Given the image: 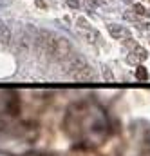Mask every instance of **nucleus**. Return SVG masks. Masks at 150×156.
<instances>
[{"label": "nucleus", "instance_id": "obj_1", "mask_svg": "<svg viewBox=\"0 0 150 156\" xmlns=\"http://www.w3.org/2000/svg\"><path fill=\"white\" fill-rule=\"evenodd\" d=\"M65 134L80 144V147H98L109 136V123L103 111L90 105H74L63 120Z\"/></svg>", "mask_w": 150, "mask_h": 156}, {"label": "nucleus", "instance_id": "obj_2", "mask_svg": "<svg viewBox=\"0 0 150 156\" xmlns=\"http://www.w3.org/2000/svg\"><path fill=\"white\" fill-rule=\"evenodd\" d=\"M38 138V129L33 123L15 122L0 116V153L7 156L27 154Z\"/></svg>", "mask_w": 150, "mask_h": 156}, {"label": "nucleus", "instance_id": "obj_3", "mask_svg": "<svg viewBox=\"0 0 150 156\" xmlns=\"http://www.w3.org/2000/svg\"><path fill=\"white\" fill-rule=\"evenodd\" d=\"M47 56L53 58V60H56V62H67L73 56V45H71V42L65 37H56L54 35Z\"/></svg>", "mask_w": 150, "mask_h": 156}, {"label": "nucleus", "instance_id": "obj_4", "mask_svg": "<svg viewBox=\"0 0 150 156\" xmlns=\"http://www.w3.org/2000/svg\"><path fill=\"white\" fill-rule=\"evenodd\" d=\"M109 33L111 37L116 40H125V38H130V31L123 26H118V24H111L109 26Z\"/></svg>", "mask_w": 150, "mask_h": 156}, {"label": "nucleus", "instance_id": "obj_5", "mask_svg": "<svg viewBox=\"0 0 150 156\" xmlns=\"http://www.w3.org/2000/svg\"><path fill=\"white\" fill-rule=\"evenodd\" d=\"M147 58H148V53H147L143 47L136 45V47L132 49L130 56H128V62H130V64H136V62H145Z\"/></svg>", "mask_w": 150, "mask_h": 156}, {"label": "nucleus", "instance_id": "obj_6", "mask_svg": "<svg viewBox=\"0 0 150 156\" xmlns=\"http://www.w3.org/2000/svg\"><path fill=\"white\" fill-rule=\"evenodd\" d=\"M74 80H92L94 78V73H92V69L89 67V66H85V67H81L80 71H76L74 75H73Z\"/></svg>", "mask_w": 150, "mask_h": 156}, {"label": "nucleus", "instance_id": "obj_7", "mask_svg": "<svg viewBox=\"0 0 150 156\" xmlns=\"http://www.w3.org/2000/svg\"><path fill=\"white\" fill-rule=\"evenodd\" d=\"M9 42H11V31H9V27L0 20V44L7 45Z\"/></svg>", "mask_w": 150, "mask_h": 156}, {"label": "nucleus", "instance_id": "obj_8", "mask_svg": "<svg viewBox=\"0 0 150 156\" xmlns=\"http://www.w3.org/2000/svg\"><path fill=\"white\" fill-rule=\"evenodd\" d=\"M136 78H138V80H147V78H148V71H147V67L139 66V67L136 69Z\"/></svg>", "mask_w": 150, "mask_h": 156}, {"label": "nucleus", "instance_id": "obj_9", "mask_svg": "<svg viewBox=\"0 0 150 156\" xmlns=\"http://www.w3.org/2000/svg\"><path fill=\"white\" fill-rule=\"evenodd\" d=\"M76 26H78V27H81V29H90L89 22H87L83 16H78V18H76Z\"/></svg>", "mask_w": 150, "mask_h": 156}, {"label": "nucleus", "instance_id": "obj_10", "mask_svg": "<svg viewBox=\"0 0 150 156\" xmlns=\"http://www.w3.org/2000/svg\"><path fill=\"white\" fill-rule=\"evenodd\" d=\"M134 13L139 15V16H143V15H147V9H145V5H141V4H134Z\"/></svg>", "mask_w": 150, "mask_h": 156}, {"label": "nucleus", "instance_id": "obj_11", "mask_svg": "<svg viewBox=\"0 0 150 156\" xmlns=\"http://www.w3.org/2000/svg\"><path fill=\"white\" fill-rule=\"evenodd\" d=\"M74 156H100V154H94V153L87 151V147H81V151H78Z\"/></svg>", "mask_w": 150, "mask_h": 156}, {"label": "nucleus", "instance_id": "obj_12", "mask_svg": "<svg viewBox=\"0 0 150 156\" xmlns=\"http://www.w3.org/2000/svg\"><path fill=\"white\" fill-rule=\"evenodd\" d=\"M67 5H69L71 9H78V7H80V2H78V0H67Z\"/></svg>", "mask_w": 150, "mask_h": 156}, {"label": "nucleus", "instance_id": "obj_13", "mask_svg": "<svg viewBox=\"0 0 150 156\" xmlns=\"http://www.w3.org/2000/svg\"><path fill=\"white\" fill-rule=\"evenodd\" d=\"M103 76L107 78V80H112V73L109 71V67H103Z\"/></svg>", "mask_w": 150, "mask_h": 156}, {"label": "nucleus", "instance_id": "obj_14", "mask_svg": "<svg viewBox=\"0 0 150 156\" xmlns=\"http://www.w3.org/2000/svg\"><path fill=\"white\" fill-rule=\"evenodd\" d=\"M90 4H92V5H103L105 0H90Z\"/></svg>", "mask_w": 150, "mask_h": 156}, {"label": "nucleus", "instance_id": "obj_15", "mask_svg": "<svg viewBox=\"0 0 150 156\" xmlns=\"http://www.w3.org/2000/svg\"><path fill=\"white\" fill-rule=\"evenodd\" d=\"M36 5H40V7H45V2H43V0H36Z\"/></svg>", "mask_w": 150, "mask_h": 156}, {"label": "nucleus", "instance_id": "obj_16", "mask_svg": "<svg viewBox=\"0 0 150 156\" xmlns=\"http://www.w3.org/2000/svg\"><path fill=\"white\" fill-rule=\"evenodd\" d=\"M5 4H7V0H0V7H2V5H5Z\"/></svg>", "mask_w": 150, "mask_h": 156}, {"label": "nucleus", "instance_id": "obj_17", "mask_svg": "<svg viewBox=\"0 0 150 156\" xmlns=\"http://www.w3.org/2000/svg\"><path fill=\"white\" fill-rule=\"evenodd\" d=\"M123 2H125V4H132L134 0H123Z\"/></svg>", "mask_w": 150, "mask_h": 156}, {"label": "nucleus", "instance_id": "obj_18", "mask_svg": "<svg viewBox=\"0 0 150 156\" xmlns=\"http://www.w3.org/2000/svg\"><path fill=\"white\" fill-rule=\"evenodd\" d=\"M42 156H43V154H42Z\"/></svg>", "mask_w": 150, "mask_h": 156}]
</instances>
